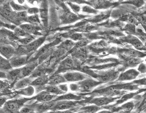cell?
Instances as JSON below:
<instances>
[{
    "instance_id": "6da1fadb",
    "label": "cell",
    "mask_w": 146,
    "mask_h": 113,
    "mask_svg": "<svg viewBox=\"0 0 146 113\" xmlns=\"http://www.w3.org/2000/svg\"><path fill=\"white\" fill-rule=\"evenodd\" d=\"M28 16L27 11L17 12L14 11L9 2L0 6V18L6 23L19 26L26 22Z\"/></svg>"
},
{
    "instance_id": "7a4b0ae2",
    "label": "cell",
    "mask_w": 146,
    "mask_h": 113,
    "mask_svg": "<svg viewBox=\"0 0 146 113\" xmlns=\"http://www.w3.org/2000/svg\"><path fill=\"white\" fill-rule=\"evenodd\" d=\"M54 1L61 8L59 14L60 22L61 25L71 24L80 19V17L72 12L64 2L60 1L59 0Z\"/></svg>"
},
{
    "instance_id": "3957f363",
    "label": "cell",
    "mask_w": 146,
    "mask_h": 113,
    "mask_svg": "<svg viewBox=\"0 0 146 113\" xmlns=\"http://www.w3.org/2000/svg\"><path fill=\"white\" fill-rule=\"evenodd\" d=\"M27 98L15 99L7 101L3 105L2 109L0 112L5 113H17L24 106L28 100Z\"/></svg>"
},
{
    "instance_id": "277c9868",
    "label": "cell",
    "mask_w": 146,
    "mask_h": 113,
    "mask_svg": "<svg viewBox=\"0 0 146 113\" xmlns=\"http://www.w3.org/2000/svg\"><path fill=\"white\" fill-rule=\"evenodd\" d=\"M39 15L44 29L48 27L49 3L48 0H41L39 7Z\"/></svg>"
},
{
    "instance_id": "5b68a950",
    "label": "cell",
    "mask_w": 146,
    "mask_h": 113,
    "mask_svg": "<svg viewBox=\"0 0 146 113\" xmlns=\"http://www.w3.org/2000/svg\"><path fill=\"white\" fill-rule=\"evenodd\" d=\"M27 34L35 36H42L44 28L42 26H36L28 22H24L19 26Z\"/></svg>"
},
{
    "instance_id": "8992f818",
    "label": "cell",
    "mask_w": 146,
    "mask_h": 113,
    "mask_svg": "<svg viewBox=\"0 0 146 113\" xmlns=\"http://www.w3.org/2000/svg\"><path fill=\"white\" fill-rule=\"evenodd\" d=\"M46 36H42L36 38L33 42L27 46H23L27 50L28 55L31 54L35 53V51H37L43 43L45 42L46 40Z\"/></svg>"
},
{
    "instance_id": "52a82bcc",
    "label": "cell",
    "mask_w": 146,
    "mask_h": 113,
    "mask_svg": "<svg viewBox=\"0 0 146 113\" xmlns=\"http://www.w3.org/2000/svg\"><path fill=\"white\" fill-rule=\"evenodd\" d=\"M39 65L38 60L36 59L27 62L21 67V79L29 77Z\"/></svg>"
},
{
    "instance_id": "ba28073f",
    "label": "cell",
    "mask_w": 146,
    "mask_h": 113,
    "mask_svg": "<svg viewBox=\"0 0 146 113\" xmlns=\"http://www.w3.org/2000/svg\"><path fill=\"white\" fill-rule=\"evenodd\" d=\"M16 48L11 44H0V55L9 60L15 55Z\"/></svg>"
},
{
    "instance_id": "9c48e42d",
    "label": "cell",
    "mask_w": 146,
    "mask_h": 113,
    "mask_svg": "<svg viewBox=\"0 0 146 113\" xmlns=\"http://www.w3.org/2000/svg\"><path fill=\"white\" fill-rule=\"evenodd\" d=\"M12 68H17L22 67L28 61V55H14L9 60Z\"/></svg>"
},
{
    "instance_id": "30bf717a",
    "label": "cell",
    "mask_w": 146,
    "mask_h": 113,
    "mask_svg": "<svg viewBox=\"0 0 146 113\" xmlns=\"http://www.w3.org/2000/svg\"><path fill=\"white\" fill-rule=\"evenodd\" d=\"M48 81L47 76L44 74L34 79L30 85L35 88V92L39 93L44 89L46 83H48Z\"/></svg>"
},
{
    "instance_id": "8fae6325",
    "label": "cell",
    "mask_w": 146,
    "mask_h": 113,
    "mask_svg": "<svg viewBox=\"0 0 146 113\" xmlns=\"http://www.w3.org/2000/svg\"><path fill=\"white\" fill-rule=\"evenodd\" d=\"M84 3L90 4L96 9H105L113 5L108 0H92L90 1H84Z\"/></svg>"
},
{
    "instance_id": "7c38bea8",
    "label": "cell",
    "mask_w": 146,
    "mask_h": 113,
    "mask_svg": "<svg viewBox=\"0 0 146 113\" xmlns=\"http://www.w3.org/2000/svg\"><path fill=\"white\" fill-rule=\"evenodd\" d=\"M66 81L78 82L85 79L86 76L85 75L79 72H68L63 75Z\"/></svg>"
},
{
    "instance_id": "4fadbf2b",
    "label": "cell",
    "mask_w": 146,
    "mask_h": 113,
    "mask_svg": "<svg viewBox=\"0 0 146 113\" xmlns=\"http://www.w3.org/2000/svg\"><path fill=\"white\" fill-rule=\"evenodd\" d=\"M21 67L13 68L6 72L7 79L12 83L21 79Z\"/></svg>"
},
{
    "instance_id": "5bb4252c",
    "label": "cell",
    "mask_w": 146,
    "mask_h": 113,
    "mask_svg": "<svg viewBox=\"0 0 146 113\" xmlns=\"http://www.w3.org/2000/svg\"><path fill=\"white\" fill-rule=\"evenodd\" d=\"M34 79L29 77L22 78L15 82L14 84V88L15 90H19L25 88L31 85Z\"/></svg>"
},
{
    "instance_id": "9a60e30c",
    "label": "cell",
    "mask_w": 146,
    "mask_h": 113,
    "mask_svg": "<svg viewBox=\"0 0 146 113\" xmlns=\"http://www.w3.org/2000/svg\"><path fill=\"white\" fill-rule=\"evenodd\" d=\"M56 97V95L52 94L44 90L38 93V94L35 97V99L40 102H47L51 101Z\"/></svg>"
},
{
    "instance_id": "2e32d148",
    "label": "cell",
    "mask_w": 146,
    "mask_h": 113,
    "mask_svg": "<svg viewBox=\"0 0 146 113\" xmlns=\"http://www.w3.org/2000/svg\"><path fill=\"white\" fill-rule=\"evenodd\" d=\"M75 105L76 103L74 102L65 100L56 103L53 108L58 110H67L72 108Z\"/></svg>"
},
{
    "instance_id": "e0dca14e",
    "label": "cell",
    "mask_w": 146,
    "mask_h": 113,
    "mask_svg": "<svg viewBox=\"0 0 146 113\" xmlns=\"http://www.w3.org/2000/svg\"><path fill=\"white\" fill-rule=\"evenodd\" d=\"M139 72L135 69H130L122 73L119 78V80H131L135 79L139 75Z\"/></svg>"
},
{
    "instance_id": "ac0fdd59",
    "label": "cell",
    "mask_w": 146,
    "mask_h": 113,
    "mask_svg": "<svg viewBox=\"0 0 146 113\" xmlns=\"http://www.w3.org/2000/svg\"><path fill=\"white\" fill-rule=\"evenodd\" d=\"M74 61L70 58H67L62 61L58 67V72L71 69L74 67Z\"/></svg>"
},
{
    "instance_id": "d6986e66",
    "label": "cell",
    "mask_w": 146,
    "mask_h": 113,
    "mask_svg": "<svg viewBox=\"0 0 146 113\" xmlns=\"http://www.w3.org/2000/svg\"><path fill=\"white\" fill-rule=\"evenodd\" d=\"M44 90L52 94L55 95H60L64 94L65 93H63L57 85H47L45 86Z\"/></svg>"
},
{
    "instance_id": "ffe728a7",
    "label": "cell",
    "mask_w": 146,
    "mask_h": 113,
    "mask_svg": "<svg viewBox=\"0 0 146 113\" xmlns=\"http://www.w3.org/2000/svg\"><path fill=\"white\" fill-rule=\"evenodd\" d=\"M66 81L63 75L56 74L53 76L48 82V84L52 85H58L66 82Z\"/></svg>"
},
{
    "instance_id": "44dd1931",
    "label": "cell",
    "mask_w": 146,
    "mask_h": 113,
    "mask_svg": "<svg viewBox=\"0 0 146 113\" xmlns=\"http://www.w3.org/2000/svg\"><path fill=\"white\" fill-rule=\"evenodd\" d=\"M9 4L13 10L17 12L27 11L29 7L26 4L25 5H21L19 4L13 0H11L10 1Z\"/></svg>"
},
{
    "instance_id": "7402d4cb",
    "label": "cell",
    "mask_w": 146,
    "mask_h": 113,
    "mask_svg": "<svg viewBox=\"0 0 146 113\" xmlns=\"http://www.w3.org/2000/svg\"><path fill=\"white\" fill-rule=\"evenodd\" d=\"M18 94L23 96L30 97L35 93V88L32 85H29L28 87L18 90Z\"/></svg>"
},
{
    "instance_id": "603a6c76",
    "label": "cell",
    "mask_w": 146,
    "mask_h": 113,
    "mask_svg": "<svg viewBox=\"0 0 146 113\" xmlns=\"http://www.w3.org/2000/svg\"><path fill=\"white\" fill-rule=\"evenodd\" d=\"M97 84V82L94 81L87 80L82 81L79 83V89L84 90H89L91 89L95 85Z\"/></svg>"
},
{
    "instance_id": "cb8c5ba5",
    "label": "cell",
    "mask_w": 146,
    "mask_h": 113,
    "mask_svg": "<svg viewBox=\"0 0 146 113\" xmlns=\"http://www.w3.org/2000/svg\"><path fill=\"white\" fill-rule=\"evenodd\" d=\"M26 22L36 26H42L38 14L28 15L26 20Z\"/></svg>"
},
{
    "instance_id": "d4e9b609",
    "label": "cell",
    "mask_w": 146,
    "mask_h": 113,
    "mask_svg": "<svg viewBox=\"0 0 146 113\" xmlns=\"http://www.w3.org/2000/svg\"><path fill=\"white\" fill-rule=\"evenodd\" d=\"M9 60L4 58L0 55V70L7 72L12 69Z\"/></svg>"
},
{
    "instance_id": "484cf974",
    "label": "cell",
    "mask_w": 146,
    "mask_h": 113,
    "mask_svg": "<svg viewBox=\"0 0 146 113\" xmlns=\"http://www.w3.org/2000/svg\"><path fill=\"white\" fill-rule=\"evenodd\" d=\"M129 41L134 47L135 48L139 50H143L145 49V46L143 45V43L139 40V39L134 36L129 37Z\"/></svg>"
},
{
    "instance_id": "4316f807",
    "label": "cell",
    "mask_w": 146,
    "mask_h": 113,
    "mask_svg": "<svg viewBox=\"0 0 146 113\" xmlns=\"http://www.w3.org/2000/svg\"><path fill=\"white\" fill-rule=\"evenodd\" d=\"M91 102L96 106H102L109 103L111 102V99L106 97H100L93 99Z\"/></svg>"
},
{
    "instance_id": "83f0119b",
    "label": "cell",
    "mask_w": 146,
    "mask_h": 113,
    "mask_svg": "<svg viewBox=\"0 0 146 113\" xmlns=\"http://www.w3.org/2000/svg\"><path fill=\"white\" fill-rule=\"evenodd\" d=\"M36 36L31 35L30 36H26L23 38H19L18 40V44L22 46H27L31 43L36 38Z\"/></svg>"
},
{
    "instance_id": "f1b7e54d",
    "label": "cell",
    "mask_w": 146,
    "mask_h": 113,
    "mask_svg": "<svg viewBox=\"0 0 146 113\" xmlns=\"http://www.w3.org/2000/svg\"><path fill=\"white\" fill-rule=\"evenodd\" d=\"M13 32L15 35L18 38H23V37L31 36V35L27 34L22 28H21L19 26H17L14 28Z\"/></svg>"
},
{
    "instance_id": "f546056e",
    "label": "cell",
    "mask_w": 146,
    "mask_h": 113,
    "mask_svg": "<svg viewBox=\"0 0 146 113\" xmlns=\"http://www.w3.org/2000/svg\"><path fill=\"white\" fill-rule=\"evenodd\" d=\"M44 72H45V70H44V68L42 67L41 65L39 66L38 65V66L36 67L33 72V73L30 75V77L33 79H35V78L44 75Z\"/></svg>"
},
{
    "instance_id": "4dcf8cb0",
    "label": "cell",
    "mask_w": 146,
    "mask_h": 113,
    "mask_svg": "<svg viewBox=\"0 0 146 113\" xmlns=\"http://www.w3.org/2000/svg\"><path fill=\"white\" fill-rule=\"evenodd\" d=\"M110 14V11H106V12H103L101 14L96 15L91 19V21L94 22H98L101 21L104 19L107 18Z\"/></svg>"
},
{
    "instance_id": "1f68e13d",
    "label": "cell",
    "mask_w": 146,
    "mask_h": 113,
    "mask_svg": "<svg viewBox=\"0 0 146 113\" xmlns=\"http://www.w3.org/2000/svg\"><path fill=\"white\" fill-rule=\"evenodd\" d=\"M66 3L68 5L70 9L72 10V12L76 14L79 13L81 9L79 4H76V3H74L72 2L69 1H67L66 2Z\"/></svg>"
},
{
    "instance_id": "d6a6232c",
    "label": "cell",
    "mask_w": 146,
    "mask_h": 113,
    "mask_svg": "<svg viewBox=\"0 0 146 113\" xmlns=\"http://www.w3.org/2000/svg\"><path fill=\"white\" fill-rule=\"evenodd\" d=\"M115 74L113 72H109L102 75L100 77L101 80L104 82H107L111 80L114 76Z\"/></svg>"
},
{
    "instance_id": "836d02e7",
    "label": "cell",
    "mask_w": 146,
    "mask_h": 113,
    "mask_svg": "<svg viewBox=\"0 0 146 113\" xmlns=\"http://www.w3.org/2000/svg\"><path fill=\"white\" fill-rule=\"evenodd\" d=\"M16 26H17L13 25V24H10V23H7L4 22L0 18V28H7V29H9V30L13 31Z\"/></svg>"
},
{
    "instance_id": "e575fe53",
    "label": "cell",
    "mask_w": 146,
    "mask_h": 113,
    "mask_svg": "<svg viewBox=\"0 0 146 113\" xmlns=\"http://www.w3.org/2000/svg\"><path fill=\"white\" fill-rule=\"evenodd\" d=\"M41 0H26V4L29 7H39Z\"/></svg>"
},
{
    "instance_id": "d590c367",
    "label": "cell",
    "mask_w": 146,
    "mask_h": 113,
    "mask_svg": "<svg viewBox=\"0 0 146 113\" xmlns=\"http://www.w3.org/2000/svg\"><path fill=\"white\" fill-rule=\"evenodd\" d=\"M68 37H69L72 40V41H80L83 39V36L82 34H78V33H74L69 35L67 36Z\"/></svg>"
},
{
    "instance_id": "8d00e7d4",
    "label": "cell",
    "mask_w": 146,
    "mask_h": 113,
    "mask_svg": "<svg viewBox=\"0 0 146 113\" xmlns=\"http://www.w3.org/2000/svg\"><path fill=\"white\" fill-rule=\"evenodd\" d=\"M10 83L8 80H0V92H3L7 89L9 87Z\"/></svg>"
},
{
    "instance_id": "74e56055",
    "label": "cell",
    "mask_w": 146,
    "mask_h": 113,
    "mask_svg": "<svg viewBox=\"0 0 146 113\" xmlns=\"http://www.w3.org/2000/svg\"><path fill=\"white\" fill-rule=\"evenodd\" d=\"M79 97L76 95L72 94H68L66 95H63L58 98V100H78Z\"/></svg>"
},
{
    "instance_id": "f35d334b",
    "label": "cell",
    "mask_w": 146,
    "mask_h": 113,
    "mask_svg": "<svg viewBox=\"0 0 146 113\" xmlns=\"http://www.w3.org/2000/svg\"><path fill=\"white\" fill-rule=\"evenodd\" d=\"M39 8L38 7H29L27 11L28 15L39 14Z\"/></svg>"
},
{
    "instance_id": "ab89813d",
    "label": "cell",
    "mask_w": 146,
    "mask_h": 113,
    "mask_svg": "<svg viewBox=\"0 0 146 113\" xmlns=\"http://www.w3.org/2000/svg\"><path fill=\"white\" fill-rule=\"evenodd\" d=\"M127 54L131 57H136V58L139 57L141 55V54L140 53L138 52V51L134 50H129L128 51H127Z\"/></svg>"
},
{
    "instance_id": "60d3db41",
    "label": "cell",
    "mask_w": 146,
    "mask_h": 113,
    "mask_svg": "<svg viewBox=\"0 0 146 113\" xmlns=\"http://www.w3.org/2000/svg\"><path fill=\"white\" fill-rule=\"evenodd\" d=\"M82 10L83 12L91 13H96L97 12V11L95 9L91 7H88V6H85V7H83Z\"/></svg>"
},
{
    "instance_id": "b9f144b4",
    "label": "cell",
    "mask_w": 146,
    "mask_h": 113,
    "mask_svg": "<svg viewBox=\"0 0 146 113\" xmlns=\"http://www.w3.org/2000/svg\"><path fill=\"white\" fill-rule=\"evenodd\" d=\"M98 108L96 106H88L85 108V112H86L94 113L98 110Z\"/></svg>"
},
{
    "instance_id": "7bdbcfd3",
    "label": "cell",
    "mask_w": 146,
    "mask_h": 113,
    "mask_svg": "<svg viewBox=\"0 0 146 113\" xmlns=\"http://www.w3.org/2000/svg\"><path fill=\"white\" fill-rule=\"evenodd\" d=\"M140 62V60L138 59H129V60L127 61V65H129V66L133 67V66H136L137 64H139Z\"/></svg>"
},
{
    "instance_id": "ee69618b",
    "label": "cell",
    "mask_w": 146,
    "mask_h": 113,
    "mask_svg": "<svg viewBox=\"0 0 146 113\" xmlns=\"http://www.w3.org/2000/svg\"><path fill=\"white\" fill-rule=\"evenodd\" d=\"M33 108H32L30 107L23 106L20 109L19 112L21 113H31L33 112Z\"/></svg>"
},
{
    "instance_id": "f6af8a7d",
    "label": "cell",
    "mask_w": 146,
    "mask_h": 113,
    "mask_svg": "<svg viewBox=\"0 0 146 113\" xmlns=\"http://www.w3.org/2000/svg\"><path fill=\"white\" fill-rule=\"evenodd\" d=\"M145 0H132L129 2V3H133L135 6L140 7L144 4Z\"/></svg>"
},
{
    "instance_id": "bcb514c9",
    "label": "cell",
    "mask_w": 146,
    "mask_h": 113,
    "mask_svg": "<svg viewBox=\"0 0 146 113\" xmlns=\"http://www.w3.org/2000/svg\"><path fill=\"white\" fill-rule=\"evenodd\" d=\"M58 87L65 93L68 91V87L67 84H59Z\"/></svg>"
},
{
    "instance_id": "7dc6e473",
    "label": "cell",
    "mask_w": 146,
    "mask_h": 113,
    "mask_svg": "<svg viewBox=\"0 0 146 113\" xmlns=\"http://www.w3.org/2000/svg\"><path fill=\"white\" fill-rule=\"evenodd\" d=\"M70 89L72 91H78L79 90V85L75 83L70 84Z\"/></svg>"
},
{
    "instance_id": "c3c4849f",
    "label": "cell",
    "mask_w": 146,
    "mask_h": 113,
    "mask_svg": "<svg viewBox=\"0 0 146 113\" xmlns=\"http://www.w3.org/2000/svg\"><path fill=\"white\" fill-rule=\"evenodd\" d=\"M139 71L141 73H146V66L144 64H141L140 65L139 67Z\"/></svg>"
},
{
    "instance_id": "681fc988",
    "label": "cell",
    "mask_w": 146,
    "mask_h": 113,
    "mask_svg": "<svg viewBox=\"0 0 146 113\" xmlns=\"http://www.w3.org/2000/svg\"><path fill=\"white\" fill-rule=\"evenodd\" d=\"M7 79V73L5 71L0 70V79Z\"/></svg>"
},
{
    "instance_id": "f907efd6",
    "label": "cell",
    "mask_w": 146,
    "mask_h": 113,
    "mask_svg": "<svg viewBox=\"0 0 146 113\" xmlns=\"http://www.w3.org/2000/svg\"><path fill=\"white\" fill-rule=\"evenodd\" d=\"M11 0H0V6L5 4V3H7L9 2Z\"/></svg>"
},
{
    "instance_id": "816d5d0a",
    "label": "cell",
    "mask_w": 146,
    "mask_h": 113,
    "mask_svg": "<svg viewBox=\"0 0 146 113\" xmlns=\"http://www.w3.org/2000/svg\"><path fill=\"white\" fill-rule=\"evenodd\" d=\"M60 1L62 2H65L67 1H69V0H59Z\"/></svg>"
},
{
    "instance_id": "f5cc1de1",
    "label": "cell",
    "mask_w": 146,
    "mask_h": 113,
    "mask_svg": "<svg viewBox=\"0 0 146 113\" xmlns=\"http://www.w3.org/2000/svg\"><path fill=\"white\" fill-rule=\"evenodd\" d=\"M110 1H111V0H110ZM111 1H112V0H111Z\"/></svg>"
}]
</instances>
